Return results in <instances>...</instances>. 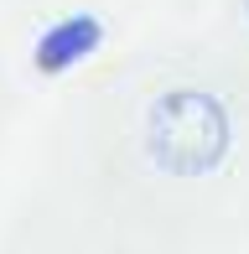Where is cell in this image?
Here are the masks:
<instances>
[{
  "label": "cell",
  "instance_id": "1",
  "mask_svg": "<svg viewBox=\"0 0 249 254\" xmlns=\"http://www.w3.org/2000/svg\"><path fill=\"white\" fill-rule=\"evenodd\" d=\"M145 145H151L156 166L177 171V177H202L229 156V114L202 88H172L156 99L151 120H145Z\"/></svg>",
  "mask_w": 249,
  "mask_h": 254
},
{
  "label": "cell",
  "instance_id": "2",
  "mask_svg": "<svg viewBox=\"0 0 249 254\" xmlns=\"http://www.w3.org/2000/svg\"><path fill=\"white\" fill-rule=\"evenodd\" d=\"M94 47H99V21H94V16H73V21H58V26L42 37L37 63L47 67V73H62V67L83 63Z\"/></svg>",
  "mask_w": 249,
  "mask_h": 254
}]
</instances>
